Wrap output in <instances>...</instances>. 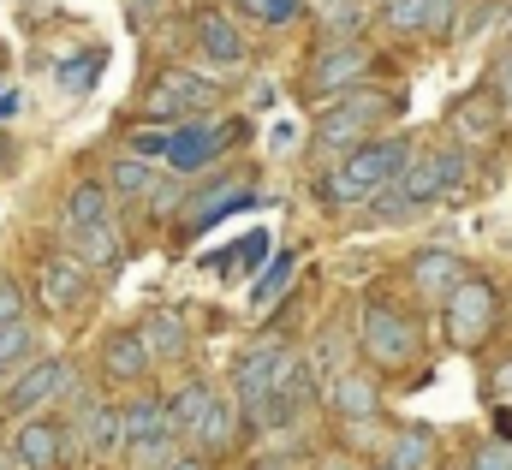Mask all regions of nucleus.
<instances>
[{
    "instance_id": "423d86ee",
    "label": "nucleus",
    "mask_w": 512,
    "mask_h": 470,
    "mask_svg": "<svg viewBox=\"0 0 512 470\" xmlns=\"http://www.w3.org/2000/svg\"><path fill=\"white\" fill-rule=\"evenodd\" d=\"M417 322H411V310H399L393 298H364V310H358V352L370 369H399V363H411L417 357Z\"/></svg>"
},
{
    "instance_id": "a19ab883",
    "label": "nucleus",
    "mask_w": 512,
    "mask_h": 470,
    "mask_svg": "<svg viewBox=\"0 0 512 470\" xmlns=\"http://www.w3.org/2000/svg\"><path fill=\"white\" fill-rule=\"evenodd\" d=\"M251 108H274V84H268V78L251 84Z\"/></svg>"
},
{
    "instance_id": "c85d7f7f",
    "label": "nucleus",
    "mask_w": 512,
    "mask_h": 470,
    "mask_svg": "<svg viewBox=\"0 0 512 470\" xmlns=\"http://www.w3.org/2000/svg\"><path fill=\"white\" fill-rule=\"evenodd\" d=\"M382 24L393 36H429V0H387Z\"/></svg>"
},
{
    "instance_id": "c9c22d12",
    "label": "nucleus",
    "mask_w": 512,
    "mask_h": 470,
    "mask_svg": "<svg viewBox=\"0 0 512 470\" xmlns=\"http://www.w3.org/2000/svg\"><path fill=\"white\" fill-rule=\"evenodd\" d=\"M465 470H512V447L507 441H477L471 459H465Z\"/></svg>"
},
{
    "instance_id": "f03ea898",
    "label": "nucleus",
    "mask_w": 512,
    "mask_h": 470,
    "mask_svg": "<svg viewBox=\"0 0 512 470\" xmlns=\"http://www.w3.org/2000/svg\"><path fill=\"white\" fill-rule=\"evenodd\" d=\"M405 114V96L399 90H352V96H340V102H328L322 114H316V131H310V149H316V161L322 167H334V161H346L352 149H364L376 131H382L387 119Z\"/></svg>"
},
{
    "instance_id": "7ed1b4c3",
    "label": "nucleus",
    "mask_w": 512,
    "mask_h": 470,
    "mask_svg": "<svg viewBox=\"0 0 512 470\" xmlns=\"http://www.w3.org/2000/svg\"><path fill=\"white\" fill-rule=\"evenodd\" d=\"M441 328H447V346L453 352H477L501 334V292L489 274H465L447 298H441Z\"/></svg>"
},
{
    "instance_id": "72a5a7b5",
    "label": "nucleus",
    "mask_w": 512,
    "mask_h": 470,
    "mask_svg": "<svg viewBox=\"0 0 512 470\" xmlns=\"http://www.w3.org/2000/svg\"><path fill=\"white\" fill-rule=\"evenodd\" d=\"M459 6H465V0H429V36H423V42H453Z\"/></svg>"
},
{
    "instance_id": "4be33fe9",
    "label": "nucleus",
    "mask_w": 512,
    "mask_h": 470,
    "mask_svg": "<svg viewBox=\"0 0 512 470\" xmlns=\"http://www.w3.org/2000/svg\"><path fill=\"white\" fill-rule=\"evenodd\" d=\"M376 470H435V429L429 423H405L382 447V465Z\"/></svg>"
},
{
    "instance_id": "dca6fc26",
    "label": "nucleus",
    "mask_w": 512,
    "mask_h": 470,
    "mask_svg": "<svg viewBox=\"0 0 512 470\" xmlns=\"http://www.w3.org/2000/svg\"><path fill=\"white\" fill-rule=\"evenodd\" d=\"M191 36H197V54H203L209 66H245V60H251L245 30H239L233 12H221V6H203L197 24H191Z\"/></svg>"
},
{
    "instance_id": "f704fd0d",
    "label": "nucleus",
    "mask_w": 512,
    "mask_h": 470,
    "mask_svg": "<svg viewBox=\"0 0 512 470\" xmlns=\"http://www.w3.org/2000/svg\"><path fill=\"white\" fill-rule=\"evenodd\" d=\"M126 155H137V161H161V155H167V125H137Z\"/></svg>"
},
{
    "instance_id": "1a4fd4ad",
    "label": "nucleus",
    "mask_w": 512,
    "mask_h": 470,
    "mask_svg": "<svg viewBox=\"0 0 512 470\" xmlns=\"http://www.w3.org/2000/svg\"><path fill=\"white\" fill-rule=\"evenodd\" d=\"M78 381V363L72 357H30L6 387H0V417H42L54 399H66V387Z\"/></svg>"
},
{
    "instance_id": "39448f33",
    "label": "nucleus",
    "mask_w": 512,
    "mask_h": 470,
    "mask_svg": "<svg viewBox=\"0 0 512 470\" xmlns=\"http://www.w3.org/2000/svg\"><path fill=\"white\" fill-rule=\"evenodd\" d=\"M66 423H72V435H78V453H84L90 465H114V459L126 453L120 405H114L108 393L84 387V381H72V387H66Z\"/></svg>"
},
{
    "instance_id": "ea45409f",
    "label": "nucleus",
    "mask_w": 512,
    "mask_h": 470,
    "mask_svg": "<svg viewBox=\"0 0 512 470\" xmlns=\"http://www.w3.org/2000/svg\"><path fill=\"white\" fill-rule=\"evenodd\" d=\"M495 441L512 447V405H495Z\"/></svg>"
},
{
    "instance_id": "f3484780",
    "label": "nucleus",
    "mask_w": 512,
    "mask_h": 470,
    "mask_svg": "<svg viewBox=\"0 0 512 470\" xmlns=\"http://www.w3.org/2000/svg\"><path fill=\"white\" fill-rule=\"evenodd\" d=\"M471 268H465V256L459 250H417L411 262H405V280H411V298H423V304H441L459 280H465Z\"/></svg>"
},
{
    "instance_id": "20e7f679",
    "label": "nucleus",
    "mask_w": 512,
    "mask_h": 470,
    "mask_svg": "<svg viewBox=\"0 0 512 470\" xmlns=\"http://www.w3.org/2000/svg\"><path fill=\"white\" fill-rule=\"evenodd\" d=\"M399 191H405V203L423 215L429 203H447V197H459L465 185H471V149L465 143H435V149H411V161H405V173L393 179Z\"/></svg>"
},
{
    "instance_id": "a18cd8bd",
    "label": "nucleus",
    "mask_w": 512,
    "mask_h": 470,
    "mask_svg": "<svg viewBox=\"0 0 512 470\" xmlns=\"http://www.w3.org/2000/svg\"><path fill=\"white\" fill-rule=\"evenodd\" d=\"M6 167H12V137L0 131V173H6Z\"/></svg>"
},
{
    "instance_id": "393cba45",
    "label": "nucleus",
    "mask_w": 512,
    "mask_h": 470,
    "mask_svg": "<svg viewBox=\"0 0 512 470\" xmlns=\"http://www.w3.org/2000/svg\"><path fill=\"white\" fill-rule=\"evenodd\" d=\"M102 185H108V197H114V203H149L161 179H155V161H137V155H120V161L108 167V179H102Z\"/></svg>"
},
{
    "instance_id": "7c9ffc66",
    "label": "nucleus",
    "mask_w": 512,
    "mask_h": 470,
    "mask_svg": "<svg viewBox=\"0 0 512 470\" xmlns=\"http://www.w3.org/2000/svg\"><path fill=\"white\" fill-rule=\"evenodd\" d=\"M233 12H245V18H256V24H298L304 18V0H233Z\"/></svg>"
},
{
    "instance_id": "4c0bfd02",
    "label": "nucleus",
    "mask_w": 512,
    "mask_h": 470,
    "mask_svg": "<svg viewBox=\"0 0 512 470\" xmlns=\"http://www.w3.org/2000/svg\"><path fill=\"white\" fill-rule=\"evenodd\" d=\"M268 149H274V155H292V149H298V125L274 119V125H268Z\"/></svg>"
},
{
    "instance_id": "5701e85b",
    "label": "nucleus",
    "mask_w": 512,
    "mask_h": 470,
    "mask_svg": "<svg viewBox=\"0 0 512 470\" xmlns=\"http://www.w3.org/2000/svg\"><path fill=\"white\" fill-rule=\"evenodd\" d=\"M501 125H507V119H501V102L489 96V84L471 90L465 102H453V131H459V143H489Z\"/></svg>"
},
{
    "instance_id": "e433bc0d",
    "label": "nucleus",
    "mask_w": 512,
    "mask_h": 470,
    "mask_svg": "<svg viewBox=\"0 0 512 470\" xmlns=\"http://www.w3.org/2000/svg\"><path fill=\"white\" fill-rule=\"evenodd\" d=\"M489 96L501 102V119H512V48L495 60V72H489Z\"/></svg>"
},
{
    "instance_id": "cd10ccee",
    "label": "nucleus",
    "mask_w": 512,
    "mask_h": 470,
    "mask_svg": "<svg viewBox=\"0 0 512 470\" xmlns=\"http://www.w3.org/2000/svg\"><path fill=\"white\" fill-rule=\"evenodd\" d=\"M126 470H167L179 459V435H149V441H131L126 453Z\"/></svg>"
},
{
    "instance_id": "2f4dec72",
    "label": "nucleus",
    "mask_w": 512,
    "mask_h": 470,
    "mask_svg": "<svg viewBox=\"0 0 512 470\" xmlns=\"http://www.w3.org/2000/svg\"><path fill=\"white\" fill-rule=\"evenodd\" d=\"M24 316H30V286L0 268V328H6V322H24Z\"/></svg>"
},
{
    "instance_id": "4468645a",
    "label": "nucleus",
    "mask_w": 512,
    "mask_h": 470,
    "mask_svg": "<svg viewBox=\"0 0 512 470\" xmlns=\"http://www.w3.org/2000/svg\"><path fill=\"white\" fill-rule=\"evenodd\" d=\"M328 405L340 411L346 429H358V423H382V381H376V369H370V363L340 369V375L328 381Z\"/></svg>"
},
{
    "instance_id": "6ab92c4d",
    "label": "nucleus",
    "mask_w": 512,
    "mask_h": 470,
    "mask_svg": "<svg viewBox=\"0 0 512 470\" xmlns=\"http://www.w3.org/2000/svg\"><path fill=\"white\" fill-rule=\"evenodd\" d=\"M66 250H72L90 274H114V268H126V233H120V221L72 227V233H66Z\"/></svg>"
},
{
    "instance_id": "6e6552de",
    "label": "nucleus",
    "mask_w": 512,
    "mask_h": 470,
    "mask_svg": "<svg viewBox=\"0 0 512 470\" xmlns=\"http://www.w3.org/2000/svg\"><path fill=\"white\" fill-rule=\"evenodd\" d=\"M239 131H245V119H227V114H197V119H179V125H167V167L173 173H203L209 161H221L233 143H239Z\"/></svg>"
},
{
    "instance_id": "aec40b11",
    "label": "nucleus",
    "mask_w": 512,
    "mask_h": 470,
    "mask_svg": "<svg viewBox=\"0 0 512 470\" xmlns=\"http://www.w3.org/2000/svg\"><path fill=\"white\" fill-rule=\"evenodd\" d=\"M137 334H143V346H149L155 363H185V352H191V322L179 310H149L137 322Z\"/></svg>"
},
{
    "instance_id": "9b49d317",
    "label": "nucleus",
    "mask_w": 512,
    "mask_h": 470,
    "mask_svg": "<svg viewBox=\"0 0 512 470\" xmlns=\"http://www.w3.org/2000/svg\"><path fill=\"white\" fill-rule=\"evenodd\" d=\"M30 292H36L42 316H78L90 304V292H96V274L72 250H48L36 262V274H30Z\"/></svg>"
},
{
    "instance_id": "bb28decb",
    "label": "nucleus",
    "mask_w": 512,
    "mask_h": 470,
    "mask_svg": "<svg viewBox=\"0 0 512 470\" xmlns=\"http://www.w3.org/2000/svg\"><path fill=\"white\" fill-rule=\"evenodd\" d=\"M30 357H36V328H30V316H24V322H6V328H0V381H12Z\"/></svg>"
},
{
    "instance_id": "79ce46f5",
    "label": "nucleus",
    "mask_w": 512,
    "mask_h": 470,
    "mask_svg": "<svg viewBox=\"0 0 512 470\" xmlns=\"http://www.w3.org/2000/svg\"><path fill=\"white\" fill-rule=\"evenodd\" d=\"M245 470H298L292 459H280V453H268V459H256V465H245Z\"/></svg>"
},
{
    "instance_id": "9d476101",
    "label": "nucleus",
    "mask_w": 512,
    "mask_h": 470,
    "mask_svg": "<svg viewBox=\"0 0 512 470\" xmlns=\"http://www.w3.org/2000/svg\"><path fill=\"white\" fill-rule=\"evenodd\" d=\"M221 102V90L203 78V72H185V66H167L155 84H149V96L137 102V119L143 125H179V119H197L209 114Z\"/></svg>"
},
{
    "instance_id": "09e8293b",
    "label": "nucleus",
    "mask_w": 512,
    "mask_h": 470,
    "mask_svg": "<svg viewBox=\"0 0 512 470\" xmlns=\"http://www.w3.org/2000/svg\"><path fill=\"white\" fill-rule=\"evenodd\" d=\"M0 470H18V459H12V453H0Z\"/></svg>"
},
{
    "instance_id": "ddd939ff",
    "label": "nucleus",
    "mask_w": 512,
    "mask_h": 470,
    "mask_svg": "<svg viewBox=\"0 0 512 470\" xmlns=\"http://www.w3.org/2000/svg\"><path fill=\"white\" fill-rule=\"evenodd\" d=\"M96 375H102V387H120V393L149 387L155 357H149V346H143L137 322H131V328H108V334H102V346H96Z\"/></svg>"
},
{
    "instance_id": "49530a36",
    "label": "nucleus",
    "mask_w": 512,
    "mask_h": 470,
    "mask_svg": "<svg viewBox=\"0 0 512 470\" xmlns=\"http://www.w3.org/2000/svg\"><path fill=\"white\" fill-rule=\"evenodd\" d=\"M6 114H18V96H12V90L0 96V119H6Z\"/></svg>"
},
{
    "instance_id": "473e14b6",
    "label": "nucleus",
    "mask_w": 512,
    "mask_h": 470,
    "mask_svg": "<svg viewBox=\"0 0 512 470\" xmlns=\"http://www.w3.org/2000/svg\"><path fill=\"white\" fill-rule=\"evenodd\" d=\"M96 72H102V54H78V60H66V66H60V84H66L72 96H84V90L96 84Z\"/></svg>"
},
{
    "instance_id": "c756f323",
    "label": "nucleus",
    "mask_w": 512,
    "mask_h": 470,
    "mask_svg": "<svg viewBox=\"0 0 512 470\" xmlns=\"http://www.w3.org/2000/svg\"><path fill=\"white\" fill-rule=\"evenodd\" d=\"M292 268H298V262H292V250H280V256H274V262L262 268V280H256V292H251L256 310H268V304H274V298H280V292L292 286Z\"/></svg>"
},
{
    "instance_id": "0eeeda50",
    "label": "nucleus",
    "mask_w": 512,
    "mask_h": 470,
    "mask_svg": "<svg viewBox=\"0 0 512 470\" xmlns=\"http://www.w3.org/2000/svg\"><path fill=\"white\" fill-rule=\"evenodd\" d=\"M370 72H376V54H370L358 36L322 42V48H316V60H310V72H304V96H310L316 108H328V102H340V96L364 90V84H370Z\"/></svg>"
},
{
    "instance_id": "c03bdc74",
    "label": "nucleus",
    "mask_w": 512,
    "mask_h": 470,
    "mask_svg": "<svg viewBox=\"0 0 512 470\" xmlns=\"http://www.w3.org/2000/svg\"><path fill=\"white\" fill-rule=\"evenodd\" d=\"M167 470H209V465H203L197 453H179V459H173V465H167Z\"/></svg>"
},
{
    "instance_id": "2eb2a0df",
    "label": "nucleus",
    "mask_w": 512,
    "mask_h": 470,
    "mask_svg": "<svg viewBox=\"0 0 512 470\" xmlns=\"http://www.w3.org/2000/svg\"><path fill=\"white\" fill-rule=\"evenodd\" d=\"M239 435H245V417H239V405H233L227 393H215V399L203 405V417L185 429V441H191V453H197L203 465L227 459V453L239 447Z\"/></svg>"
},
{
    "instance_id": "a878e982",
    "label": "nucleus",
    "mask_w": 512,
    "mask_h": 470,
    "mask_svg": "<svg viewBox=\"0 0 512 470\" xmlns=\"http://www.w3.org/2000/svg\"><path fill=\"white\" fill-rule=\"evenodd\" d=\"M215 393H221V387H215L209 375H185V387H173V393H167V417H173L179 441H185V429H191V423L203 417V405H209Z\"/></svg>"
},
{
    "instance_id": "603ef678",
    "label": "nucleus",
    "mask_w": 512,
    "mask_h": 470,
    "mask_svg": "<svg viewBox=\"0 0 512 470\" xmlns=\"http://www.w3.org/2000/svg\"><path fill=\"white\" fill-rule=\"evenodd\" d=\"M447 470H465V465H447Z\"/></svg>"
},
{
    "instance_id": "de8ad7c7",
    "label": "nucleus",
    "mask_w": 512,
    "mask_h": 470,
    "mask_svg": "<svg viewBox=\"0 0 512 470\" xmlns=\"http://www.w3.org/2000/svg\"><path fill=\"white\" fill-rule=\"evenodd\" d=\"M316 470H358L352 459H328V465H316Z\"/></svg>"
},
{
    "instance_id": "37998d69",
    "label": "nucleus",
    "mask_w": 512,
    "mask_h": 470,
    "mask_svg": "<svg viewBox=\"0 0 512 470\" xmlns=\"http://www.w3.org/2000/svg\"><path fill=\"white\" fill-rule=\"evenodd\" d=\"M495 375H501V405H512V363H501Z\"/></svg>"
},
{
    "instance_id": "58836bf2",
    "label": "nucleus",
    "mask_w": 512,
    "mask_h": 470,
    "mask_svg": "<svg viewBox=\"0 0 512 470\" xmlns=\"http://www.w3.org/2000/svg\"><path fill=\"white\" fill-rule=\"evenodd\" d=\"M173 0H131V24H155Z\"/></svg>"
},
{
    "instance_id": "3c124183",
    "label": "nucleus",
    "mask_w": 512,
    "mask_h": 470,
    "mask_svg": "<svg viewBox=\"0 0 512 470\" xmlns=\"http://www.w3.org/2000/svg\"><path fill=\"white\" fill-rule=\"evenodd\" d=\"M370 6H376V12H382V6H387V0H370Z\"/></svg>"
},
{
    "instance_id": "b1692460",
    "label": "nucleus",
    "mask_w": 512,
    "mask_h": 470,
    "mask_svg": "<svg viewBox=\"0 0 512 470\" xmlns=\"http://www.w3.org/2000/svg\"><path fill=\"white\" fill-rule=\"evenodd\" d=\"M96 221H114V197L102 179H78L60 203V227L72 233V227H96Z\"/></svg>"
},
{
    "instance_id": "a211bd4d",
    "label": "nucleus",
    "mask_w": 512,
    "mask_h": 470,
    "mask_svg": "<svg viewBox=\"0 0 512 470\" xmlns=\"http://www.w3.org/2000/svg\"><path fill=\"white\" fill-rule=\"evenodd\" d=\"M292 352L280 334H262V340H251L245 352L233 357V405H251L256 393L274 381V369H280V357Z\"/></svg>"
},
{
    "instance_id": "f8f14e48",
    "label": "nucleus",
    "mask_w": 512,
    "mask_h": 470,
    "mask_svg": "<svg viewBox=\"0 0 512 470\" xmlns=\"http://www.w3.org/2000/svg\"><path fill=\"white\" fill-rule=\"evenodd\" d=\"M18 470H72L78 459V435H72V423L66 417H24L18 423V435H12V447H6Z\"/></svg>"
},
{
    "instance_id": "8fccbe9b",
    "label": "nucleus",
    "mask_w": 512,
    "mask_h": 470,
    "mask_svg": "<svg viewBox=\"0 0 512 470\" xmlns=\"http://www.w3.org/2000/svg\"><path fill=\"white\" fill-rule=\"evenodd\" d=\"M507 36H512V6H507Z\"/></svg>"
},
{
    "instance_id": "f257e3e1",
    "label": "nucleus",
    "mask_w": 512,
    "mask_h": 470,
    "mask_svg": "<svg viewBox=\"0 0 512 470\" xmlns=\"http://www.w3.org/2000/svg\"><path fill=\"white\" fill-rule=\"evenodd\" d=\"M405 161H411V137H370L364 149H352L346 161L316 173V203L334 209V215L358 209V203H370L376 191H387L405 173Z\"/></svg>"
},
{
    "instance_id": "412c9836",
    "label": "nucleus",
    "mask_w": 512,
    "mask_h": 470,
    "mask_svg": "<svg viewBox=\"0 0 512 470\" xmlns=\"http://www.w3.org/2000/svg\"><path fill=\"white\" fill-rule=\"evenodd\" d=\"M120 429H126V447L131 441H149V435H179L173 417H167V393H155V387H137L120 405Z\"/></svg>"
}]
</instances>
